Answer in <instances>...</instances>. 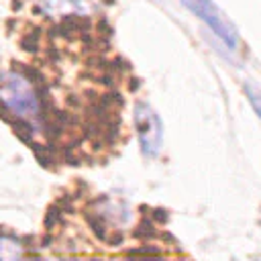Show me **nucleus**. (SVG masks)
Here are the masks:
<instances>
[{
  "label": "nucleus",
  "mask_w": 261,
  "mask_h": 261,
  "mask_svg": "<svg viewBox=\"0 0 261 261\" xmlns=\"http://www.w3.org/2000/svg\"><path fill=\"white\" fill-rule=\"evenodd\" d=\"M181 4L192 14H196L230 51H237V47H239V33L232 27V22L224 16V12L212 0H181Z\"/></svg>",
  "instance_id": "2"
},
{
  "label": "nucleus",
  "mask_w": 261,
  "mask_h": 261,
  "mask_svg": "<svg viewBox=\"0 0 261 261\" xmlns=\"http://www.w3.org/2000/svg\"><path fill=\"white\" fill-rule=\"evenodd\" d=\"M245 94H247V98H249L251 106L255 108L257 116L261 118V90H257V88H255V86H251V84H245Z\"/></svg>",
  "instance_id": "5"
},
{
  "label": "nucleus",
  "mask_w": 261,
  "mask_h": 261,
  "mask_svg": "<svg viewBox=\"0 0 261 261\" xmlns=\"http://www.w3.org/2000/svg\"><path fill=\"white\" fill-rule=\"evenodd\" d=\"M0 261H22V247L10 237H0Z\"/></svg>",
  "instance_id": "4"
},
{
  "label": "nucleus",
  "mask_w": 261,
  "mask_h": 261,
  "mask_svg": "<svg viewBox=\"0 0 261 261\" xmlns=\"http://www.w3.org/2000/svg\"><path fill=\"white\" fill-rule=\"evenodd\" d=\"M0 102L18 118L35 120L39 116V98L33 84L18 71L0 75Z\"/></svg>",
  "instance_id": "1"
},
{
  "label": "nucleus",
  "mask_w": 261,
  "mask_h": 261,
  "mask_svg": "<svg viewBox=\"0 0 261 261\" xmlns=\"http://www.w3.org/2000/svg\"><path fill=\"white\" fill-rule=\"evenodd\" d=\"M135 128L139 135L141 151L145 157H157L163 143V124L157 116V112L147 102L135 104Z\"/></svg>",
  "instance_id": "3"
}]
</instances>
